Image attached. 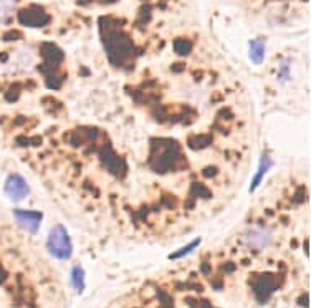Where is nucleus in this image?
Instances as JSON below:
<instances>
[{
    "instance_id": "f257e3e1",
    "label": "nucleus",
    "mask_w": 311,
    "mask_h": 308,
    "mask_svg": "<svg viewBox=\"0 0 311 308\" xmlns=\"http://www.w3.org/2000/svg\"><path fill=\"white\" fill-rule=\"evenodd\" d=\"M47 250L50 252L51 257L58 260H68L73 255V245L71 239L68 236L66 227L62 224H55L50 229L47 236Z\"/></svg>"
},
{
    "instance_id": "f03ea898",
    "label": "nucleus",
    "mask_w": 311,
    "mask_h": 308,
    "mask_svg": "<svg viewBox=\"0 0 311 308\" xmlns=\"http://www.w3.org/2000/svg\"><path fill=\"white\" fill-rule=\"evenodd\" d=\"M273 229L263 224H252L240 234V244L250 250L262 252L273 244Z\"/></svg>"
},
{
    "instance_id": "7ed1b4c3",
    "label": "nucleus",
    "mask_w": 311,
    "mask_h": 308,
    "mask_svg": "<svg viewBox=\"0 0 311 308\" xmlns=\"http://www.w3.org/2000/svg\"><path fill=\"white\" fill-rule=\"evenodd\" d=\"M3 192H5L7 199L14 204H20V202L27 201L30 196V186L25 177L22 174H9L5 182H3Z\"/></svg>"
},
{
    "instance_id": "20e7f679",
    "label": "nucleus",
    "mask_w": 311,
    "mask_h": 308,
    "mask_svg": "<svg viewBox=\"0 0 311 308\" xmlns=\"http://www.w3.org/2000/svg\"><path fill=\"white\" fill-rule=\"evenodd\" d=\"M17 225L28 234H37L43 222V212L28 209H14L12 210Z\"/></svg>"
},
{
    "instance_id": "39448f33",
    "label": "nucleus",
    "mask_w": 311,
    "mask_h": 308,
    "mask_svg": "<svg viewBox=\"0 0 311 308\" xmlns=\"http://www.w3.org/2000/svg\"><path fill=\"white\" fill-rule=\"evenodd\" d=\"M272 168H273V159L268 156V153H263L260 156V163H258V169L252 179V184H250V192H255V189L262 184V181H263L266 174L272 171Z\"/></svg>"
},
{
    "instance_id": "423d86ee",
    "label": "nucleus",
    "mask_w": 311,
    "mask_h": 308,
    "mask_svg": "<svg viewBox=\"0 0 311 308\" xmlns=\"http://www.w3.org/2000/svg\"><path fill=\"white\" fill-rule=\"evenodd\" d=\"M266 47L263 38H253L248 43V58L253 65H262L265 60Z\"/></svg>"
},
{
    "instance_id": "0eeeda50",
    "label": "nucleus",
    "mask_w": 311,
    "mask_h": 308,
    "mask_svg": "<svg viewBox=\"0 0 311 308\" xmlns=\"http://www.w3.org/2000/svg\"><path fill=\"white\" fill-rule=\"evenodd\" d=\"M71 285H73V289L78 291V293L83 291L84 289V270L80 265L71 269Z\"/></svg>"
},
{
    "instance_id": "6e6552de",
    "label": "nucleus",
    "mask_w": 311,
    "mask_h": 308,
    "mask_svg": "<svg viewBox=\"0 0 311 308\" xmlns=\"http://www.w3.org/2000/svg\"><path fill=\"white\" fill-rule=\"evenodd\" d=\"M200 242H202V239L200 237H196L192 242H189V244L185 245V247H182V249H179V250H176L174 254H171V257H169V258H171V260H177V258L185 257V255H189V254L192 252V250H196L197 247H199Z\"/></svg>"
},
{
    "instance_id": "1a4fd4ad",
    "label": "nucleus",
    "mask_w": 311,
    "mask_h": 308,
    "mask_svg": "<svg viewBox=\"0 0 311 308\" xmlns=\"http://www.w3.org/2000/svg\"><path fill=\"white\" fill-rule=\"evenodd\" d=\"M15 12V0H0V23L7 22Z\"/></svg>"
},
{
    "instance_id": "9d476101",
    "label": "nucleus",
    "mask_w": 311,
    "mask_h": 308,
    "mask_svg": "<svg viewBox=\"0 0 311 308\" xmlns=\"http://www.w3.org/2000/svg\"><path fill=\"white\" fill-rule=\"evenodd\" d=\"M288 76H290V68H288V65H286V62H283V63H281L280 75H278V78H280L281 83H285L286 80H288Z\"/></svg>"
}]
</instances>
